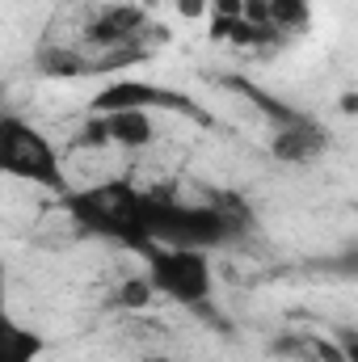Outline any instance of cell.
<instances>
[{
	"instance_id": "obj_11",
	"label": "cell",
	"mask_w": 358,
	"mask_h": 362,
	"mask_svg": "<svg viewBox=\"0 0 358 362\" xmlns=\"http://www.w3.org/2000/svg\"><path fill=\"white\" fill-rule=\"evenodd\" d=\"M337 346H342V354H346V362H358V333H354V329L337 333Z\"/></svg>"
},
{
	"instance_id": "obj_12",
	"label": "cell",
	"mask_w": 358,
	"mask_h": 362,
	"mask_svg": "<svg viewBox=\"0 0 358 362\" xmlns=\"http://www.w3.org/2000/svg\"><path fill=\"white\" fill-rule=\"evenodd\" d=\"M144 362H181V358H173V354H148Z\"/></svg>"
},
{
	"instance_id": "obj_9",
	"label": "cell",
	"mask_w": 358,
	"mask_h": 362,
	"mask_svg": "<svg viewBox=\"0 0 358 362\" xmlns=\"http://www.w3.org/2000/svg\"><path fill=\"white\" fill-rule=\"evenodd\" d=\"M42 350H47L42 333L25 329V325L13 320V316L0 320V362H38Z\"/></svg>"
},
{
	"instance_id": "obj_2",
	"label": "cell",
	"mask_w": 358,
	"mask_h": 362,
	"mask_svg": "<svg viewBox=\"0 0 358 362\" xmlns=\"http://www.w3.org/2000/svg\"><path fill=\"white\" fill-rule=\"evenodd\" d=\"M64 206L89 236L122 245L131 253L148 249V236L139 228V189L131 181H101L89 189H72L64 198Z\"/></svg>"
},
{
	"instance_id": "obj_5",
	"label": "cell",
	"mask_w": 358,
	"mask_h": 362,
	"mask_svg": "<svg viewBox=\"0 0 358 362\" xmlns=\"http://www.w3.org/2000/svg\"><path fill=\"white\" fill-rule=\"evenodd\" d=\"M156 139V122L148 110H114V114H89L85 144L101 148H148Z\"/></svg>"
},
{
	"instance_id": "obj_6",
	"label": "cell",
	"mask_w": 358,
	"mask_h": 362,
	"mask_svg": "<svg viewBox=\"0 0 358 362\" xmlns=\"http://www.w3.org/2000/svg\"><path fill=\"white\" fill-rule=\"evenodd\" d=\"M325 152H329V131L316 118H304V114L282 118V127L270 139V156L282 160V165H316Z\"/></svg>"
},
{
	"instance_id": "obj_1",
	"label": "cell",
	"mask_w": 358,
	"mask_h": 362,
	"mask_svg": "<svg viewBox=\"0 0 358 362\" xmlns=\"http://www.w3.org/2000/svg\"><path fill=\"white\" fill-rule=\"evenodd\" d=\"M253 223L249 206L241 198H215V202H178L169 194L139 189V228L152 245L173 249H219L232 236H241Z\"/></svg>"
},
{
	"instance_id": "obj_10",
	"label": "cell",
	"mask_w": 358,
	"mask_h": 362,
	"mask_svg": "<svg viewBox=\"0 0 358 362\" xmlns=\"http://www.w3.org/2000/svg\"><path fill=\"white\" fill-rule=\"evenodd\" d=\"M333 270H337V274H346V278H358V245L342 249V253L333 257Z\"/></svg>"
},
{
	"instance_id": "obj_4",
	"label": "cell",
	"mask_w": 358,
	"mask_h": 362,
	"mask_svg": "<svg viewBox=\"0 0 358 362\" xmlns=\"http://www.w3.org/2000/svg\"><path fill=\"white\" fill-rule=\"evenodd\" d=\"M144 270L156 295L181 308H207L215 295V270L207 249H173V245H152L139 253Z\"/></svg>"
},
{
	"instance_id": "obj_7",
	"label": "cell",
	"mask_w": 358,
	"mask_h": 362,
	"mask_svg": "<svg viewBox=\"0 0 358 362\" xmlns=\"http://www.w3.org/2000/svg\"><path fill=\"white\" fill-rule=\"evenodd\" d=\"M161 105H178L185 114H194V105L178 97V93H165V89H152V85H144V81H114V85H105V89L93 97L89 114H114V110H161Z\"/></svg>"
},
{
	"instance_id": "obj_8",
	"label": "cell",
	"mask_w": 358,
	"mask_h": 362,
	"mask_svg": "<svg viewBox=\"0 0 358 362\" xmlns=\"http://www.w3.org/2000/svg\"><path fill=\"white\" fill-rule=\"evenodd\" d=\"M135 30H144V13L131 8V4H114V8H101V13L93 17L89 42H101V47H110V42H127Z\"/></svg>"
},
{
	"instance_id": "obj_3",
	"label": "cell",
	"mask_w": 358,
	"mask_h": 362,
	"mask_svg": "<svg viewBox=\"0 0 358 362\" xmlns=\"http://www.w3.org/2000/svg\"><path fill=\"white\" fill-rule=\"evenodd\" d=\"M0 173H8L17 181H30V185H42V189H51L59 198L72 194V185L64 177L59 148L38 127H30L17 114L0 118Z\"/></svg>"
}]
</instances>
